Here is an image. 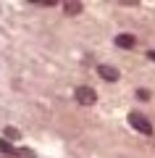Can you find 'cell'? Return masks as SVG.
Instances as JSON below:
<instances>
[{
	"label": "cell",
	"mask_w": 155,
	"mask_h": 158,
	"mask_svg": "<svg viewBox=\"0 0 155 158\" xmlns=\"http://www.w3.org/2000/svg\"><path fill=\"white\" fill-rule=\"evenodd\" d=\"M129 124L134 127V129L139 132V135H153V121H150L145 113H137V111H132L129 113Z\"/></svg>",
	"instance_id": "1"
},
{
	"label": "cell",
	"mask_w": 155,
	"mask_h": 158,
	"mask_svg": "<svg viewBox=\"0 0 155 158\" xmlns=\"http://www.w3.org/2000/svg\"><path fill=\"white\" fill-rule=\"evenodd\" d=\"M76 100L82 106H92L95 103V90L92 87H76Z\"/></svg>",
	"instance_id": "2"
},
{
	"label": "cell",
	"mask_w": 155,
	"mask_h": 158,
	"mask_svg": "<svg viewBox=\"0 0 155 158\" xmlns=\"http://www.w3.org/2000/svg\"><path fill=\"white\" fill-rule=\"evenodd\" d=\"M116 45L124 48V50H132V48L137 45V40H134V34H118V37H116Z\"/></svg>",
	"instance_id": "3"
},
{
	"label": "cell",
	"mask_w": 155,
	"mask_h": 158,
	"mask_svg": "<svg viewBox=\"0 0 155 158\" xmlns=\"http://www.w3.org/2000/svg\"><path fill=\"white\" fill-rule=\"evenodd\" d=\"M97 71H100V77L105 79V82H116V79H118V71L113 66H100Z\"/></svg>",
	"instance_id": "4"
},
{
	"label": "cell",
	"mask_w": 155,
	"mask_h": 158,
	"mask_svg": "<svg viewBox=\"0 0 155 158\" xmlns=\"http://www.w3.org/2000/svg\"><path fill=\"white\" fill-rule=\"evenodd\" d=\"M63 11H66V13H71V16H76V13L82 11V3H79V0H71V3H63Z\"/></svg>",
	"instance_id": "5"
},
{
	"label": "cell",
	"mask_w": 155,
	"mask_h": 158,
	"mask_svg": "<svg viewBox=\"0 0 155 158\" xmlns=\"http://www.w3.org/2000/svg\"><path fill=\"white\" fill-rule=\"evenodd\" d=\"M3 135H6L8 140H18V129H13V127H6V129H3Z\"/></svg>",
	"instance_id": "6"
},
{
	"label": "cell",
	"mask_w": 155,
	"mask_h": 158,
	"mask_svg": "<svg viewBox=\"0 0 155 158\" xmlns=\"http://www.w3.org/2000/svg\"><path fill=\"white\" fill-rule=\"evenodd\" d=\"M0 150H3V153H13V156H16V150H13V148H11V142H8L6 137L0 140Z\"/></svg>",
	"instance_id": "7"
},
{
	"label": "cell",
	"mask_w": 155,
	"mask_h": 158,
	"mask_svg": "<svg viewBox=\"0 0 155 158\" xmlns=\"http://www.w3.org/2000/svg\"><path fill=\"white\" fill-rule=\"evenodd\" d=\"M16 158H34V153L29 148H21V150H16Z\"/></svg>",
	"instance_id": "8"
},
{
	"label": "cell",
	"mask_w": 155,
	"mask_h": 158,
	"mask_svg": "<svg viewBox=\"0 0 155 158\" xmlns=\"http://www.w3.org/2000/svg\"><path fill=\"white\" fill-rule=\"evenodd\" d=\"M137 98H139V100H150V90H145V87L137 90Z\"/></svg>",
	"instance_id": "9"
},
{
	"label": "cell",
	"mask_w": 155,
	"mask_h": 158,
	"mask_svg": "<svg viewBox=\"0 0 155 158\" xmlns=\"http://www.w3.org/2000/svg\"><path fill=\"white\" fill-rule=\"evenodd\" d=\"M150 58H155V50H150Z\"/></svg>",
	"instance_id": "10"
}]
</instances>
